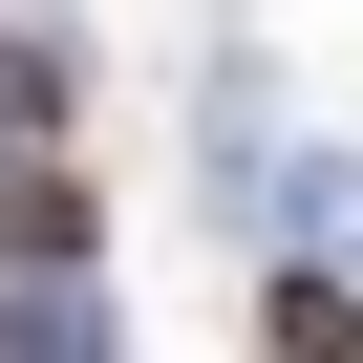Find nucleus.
<instances>
[{
  "label": "nucleus",
  "instance_id": "f257e3e1",
  "mask_svg": "<svg viewBox=\"0 0 363 363\" xmlns=\"http://www.w3.org/2000/svg\"><path fill=\"white\" fill-rule=\"evenodd\" d=\"M0 257H86V171L65 150H0Z\"/></svg>",
  "mask_w": 363,
  "mask_h": 363
},
{
  "label": "nucleus",
  "instance_id": "f03ea898",
  "mask_svg": "<svg viewBox=\"0 0 363 363\" xmlns=\"http://www.w3.org/2000/svg\"><path fill=\"white\" fill-rule=\"evenodd\" d=\"M43 128H65V65H43V43H0V150H43Z\"/></svg>",
  "mask_w": 363,
  "mask_h": 363
}]
</instances>
